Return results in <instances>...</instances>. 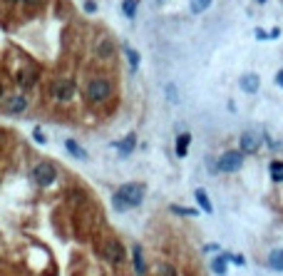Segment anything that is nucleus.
<instances>
[{"mask_svg":"<svg viewBox=\"0 0 283 276\" xmlns=\"http://www.w3.org/2000/svg\"><path fill=\"white\" fill-rule=\"evenodd\" d=\"M142 199H144V187H142V184H134V182H129V184L119 187V192L112 197V204H115V209L124 211V209L139 207Z\"/></svg>","mask_w":283,"mask_h":276,"instance_id":"nucleus-1","label":"nucleus"},{"mask_svg":"<svg viewBox=\"0 0 283 276\" xmlns=\"http://www.w3.org/2000/svg\"><path fill=\"white\" fill-rule=\"evenodd\" d=\"M110 92H112V87H110V82H107L104 77H95L90 85H87V100L90 102H104L107 97H110Z\"/></svg>","mask_w":283,"mask_h":276,"instance_id":"nucleus-2","label":"nucleus"},{"mask_svg":"<svg viewBox=\"0 0 283 276\" xmlns=\"http://www.w3.org/2000/svg\"><path fill=\"white\" fill-rule=\"evenodd\" d=\"M55 177H57V172H55V167H52L50 162H40V164L33 169V179H35V184H40V187H50V184L55 182Z\"/></svg>","mask_w":283,"mask_h":276,"instance_id":"nucleus-3","label":"nucleus"},{"mask_svg":"<svg viewBox=\"0 0 283 276\" xmlns=\"http://www.w3.org/2000/svg\"><path fill=\"white\" fill-rule=\"evenodd\" d=\"M50 92H52L55 100L67 102V100H72V95H75V82L67 80V77H60V80L52 82V90H50Z\"/></svg>","mask_w":283,"mask_h":276,"instance_id":"nucleus-4","label":"nucleus"},{"mask_svg":"<svg viewBox=\"0 0 283 276\" xmlns=\"http://www.w3.org/2000/svg\"><path fill=\"white\" fill-rule=\"evenodd\" d=\"M244 164V155L241 152H226L219 157V172H236V169H241Z\"/></svg>","mask_w":283,"mask_h":276,"instance_id":"nucleus-5","label":"nucleus"},{"mask_svg":"<svg viewBox=\"0 0 283 276\" xmlns=\"http://www.w3.org/2000/svg\"><path fill=\"white\" fill-rule=\"evenodd\" d=\"M5 112L8 115H20L25 107H28V100H25V95H10L8 100H5Z\"/></svg>","mask_w":283,"mask_h":276,"instance_id":"nucleus-6","label":"nucleus"},{"mask_svg":"<svg viewBox=\"0 0 283 276\" xmlns=\"http://www.w3.org/2000/svg\"><path fill=\"white\" fill-rule=\"evenodd\" d=\"M258 147H261L258 135H253V132L241 135V152H244V155H253V152H258Z\"/></svg>","mask_w":283,"mask_h":276,"instance_id":"nucleus-7","label":"nucleus"},{"mask_svg":"<svg viewBox=\"0 0 283 276\" xmlns=\"http://www.w3.org/2000/svg\"><path fill=\"white\" fill-rule=\"evenodd\" d=\"M104 254H107V259H110L112 264H119L122 259H124V251H122V244H117V242H110L104 246Z\"/></svg>","mask_w":283,"mask_h":276,"instance_id":"nucleus-8","label":"nucleus"},{"mask_svg":"<svg viewBox=\"0 0 283 276\" xmlns=\"http://www.w3.org/2000/svg\"><path fill=\"white\" fill-rule=\"evenodd\" d=\"M258 85H261V80H258V75H253V72H249V75L241 77V90H244L246 95L258 92Z\"/></svg>","mask_w":283,"mask_h":276,"instance_id":"nucleus-9","label":"nucleus"},{"mask_svg":"<svg viewBox=\"0 0 283 276\" xmlns=\"http://www.w3.org/2000/svg\"><path fill=\"white\" fill-rule=\"evenodd\" d=\"M134 144H137V137H134V135H127L122 142H117V150H119V155H122V157H127V155H132Z\"/></svg>","mask_w":283,"mask_h":276,"instance_id":"nucleus-10","label":"nucleus"},{"mask_svg":"<svg viewBox=\"0 0 283 276\" xmlns=\"http://www.w3.org/2000/svg\"><path fill=\"white\" fill-rule=\"evenodd\" d=\"M268 266L273 271H283V249H273L268 254Z\"/></svg>","mask_w":283,"mask_h":276,"instance_id":"nucleus-11","label":"nucleus"},{"mask_svg":"<svg viewBox=\"0 0 283 276\" xmlns=\"http://www.w3.org/2000/svg\"><path fill=\"white\" fill-rule=\"evenodd\" d=\"M132 259H134V271L142 276V274H147V266H144V257H142V249L139 246H134L132 249Z\"/></svg>","mask_w":283,"mask_h":276,"instance_id":"nucleus-12","label":"nucleus"},{"mask_svg":"<svg viewBox=\"0 0 283 276\" xmlns=\"http://www.w3.org/2000/svg\"><path fill=\"white\" fill-rule=\"evenodd\" d=\"M194 197H197L199 207L206 211V214H211V211H214V207H211V202H209V197H206V192H204V189H197V192H194Z\"/></svg>","mask_w":283,"mask_h":276,"instance_id":"nucleus-13","label":"nucleus"},{"mask_svg":"<svg viewBox=\"0 0 283 276\" xmlns=\"http://www.w3.org/2000/svg\"><path fill=\"white\" fill-rule=\"evenodd\" d=\"M65 147H67V152L72 155V157H80V159H84L87 155H84V150H82V147L75 142V139H67V142H65Z\"/></svg>","mask_w":283,"mask_h":276,"instance_id":"nucleus-14","label":"nucleus"},{"mask_svg":"<svg viewBox=\"0 0 283 276\" xmlns=\"http://www.w3.org/2000/svg\"><path fill=\"white\" fill-rule=\"evenodd\" d=\"M268 172H271V179L273 182H283V162H271Z\"/></svg>","mask_w":283,"mask_h":276,"instance_id":"nucleus-15","label":"nucleus"},{"mask_svg":"<svg viewBox=\"0 0 283 276\" xmlns=\"http://www.w3.org/2000/svg\"><path fill=\"white\" fill-rule=\"evenodd\" d=\"M189 142H191V137H189V135H179V139H177V155H179V157H186Z\"/></svg>","mask_w":283,"mask_h":276,"instance_id":"nucleus-16","label":"nucleus"},{"mask_svg":"<svg viewBox=\"0 0 283 276\" xmlns=\"http://www.w3.org/2000/svg\"><path fill=\"white\" fill-rule=\"evenodd\" d=\"M226 261H229L226 257L214 259V261H211V271H214V274H219V276H224V274H226Z\"/></svg>","mask_w":283,"mask_h":276,"instance_id":"nucleus-17","label":"nucleus"},{"mask_svg":"<svg viewBox=\"0 0 283 276\" xmlns=\"http://www.w3.org/2000/svg\"><path fill=\"white\" fill-rule=\"evenodd\" d=\"M209 5H211V0H191V3H189L191 13H201V10H206Z\"/></svg>","mask_w":283,"mask_h":276,"instance_id":"nucleus-18","label":"nucleus"},{"mask_svg":"<svg viewBox=\"0 0 283 276\" xmlns=\"http://www.w3.org/2000/svg\"><path fill=\"white\" fill-rule=\"evenodd\" d=\"M169 209L174 211V214H184V217H197V214H199L197 209H186V207H177V204H171Z\"/></svg>","mask_w":283,"mask_h":276,"instance_id":"nucleus-19","label":"nucleus"},{"mask_svg":"<svg viewBox=\"0 0 283 276\" xmlns=\"http://www.w3.org/2000/svg\"><path fill=\"white\" fill-rule=\"evenodd\" d=\"M127 60H129V68H132V70L139 68V55H137L132 48H127Z\"/></svg>","mask_w":283,"mask_h":276,"instance_id":"nucleus-20","label":"nucleus"},{"mask_svg":"<svg viewBox=\"0 0 283 276\" xmlns=\"http://www.w3.org/2000/svg\"><path fill=\"white\" fill-rule=\"evenodd\" d=\"M122 8H124V15L127 17H134V13H137V3H134V0H124Z\"/></svg>","mask_w":283,"mask_h":276,"instance_id":"nucleus-21","label":"nucleus"},{"mask_svg":"<svg viewBox=\"0 0 283 276\" xmlns=\"http://www.w3.org/2000/svg\"><path fill=\"white\" fill-rule=\"evenodd\" d=\"M226 259L233 261V264H238V266H244V264H246V259L241 257V254H226Z\"/></svg>","mask_w":283,"mask_h":276,"instance_id":"nucleus-22","label":"nucleus"},{"mask_svg":"<svg viewBox=\"0 0 283 276\" xmlns=\"http://www.w3.org/2000/svg\"><path fill=\"white\" fill-rule=\"evenodd\" d=\"M33 137H35V142H37V144H45V142H48V137H45V135H42V130H40V127H35V132H33Z\"/></svg>","mask_w":283,"mask_h":276,"instance_id":"nucleus-23","label":"nucleus"},{"mask_svg":"<svg viewBox=\"0 0 283 276\" xmlns=\"http://www.w3.org/2000/svg\"><path fill=\"white\" fill-rule=\"evenodd\" d=\"M17 82H20V85H30V82H33V75H30V72L17 75Z\"/></svg>","mask_w":283,"mask_h":276,"instance_id":"nucleus-24","label":"nucleus"},{"mask_svg":"<svg viewBox=\"0 0 283 276\" xmlns=\"http://www.w3.org/2000/svg\"><path fill=\"white\" fill-rule=\"evenodd\" d=\"M159 271H162V276H174V269H171L169 264H164V266H162Z\"/></svg>","mask_w":283,"mask_h":276,"instance_id":"nucleus-25","label":"nucleus"},{"mask_svg":"<svg viewBox=\"0 0 283 276\" xmlns=\"http://www.w3.org/2000/svg\"><path fill=\"white\" fill-rule=\"evenodd\" d=\"M256 37H258V40H268L271 35H268V33H264V30H261V28H258V30H256Z\"/></svg>","mask_w":283,"mask_h":276,"instance_id":"nucleus-26","label":"nucleus"},{"mask_svg":"<svg viewBox=\"0 0 283 276\" xmlns=\"http://www.w3.org/2000/svg\"><path fill=\"white\" fill-rule=\"evenodd\" d=\"M276 85H278V87H283V70L276 75Z\"/></svg>","mask_w":283,"mask_h":276,"instance_id":"nucleus-27","label":"nucleus"},{"mask_svg":"<svg viewBox=\"0 0 283 276\" xmlns=\"http://www.w3.org/2000/svg\"><path fill=\"white\" fill-rule=\"evenodd\" d=\"M25 3H28V5H37V3H40V0H25Z\"/></svg>","mask_w":283,"mask_h":276,"instance_id":"nucleus-28","label":"nucleus"},{"mask_svg":"<svg viewBox=\"0 0 283 276\" xmlns=\"http://www.w3.org/2000/svg\"><path fill=\"white\" fill-rule=\"evenodd\" d=\"M8 3H15V0H8Z\"/></svg>","mask_w":283,"mask_h":276,"instance_id":"nucleus-29","label":"nucleus"}]
</instances>
